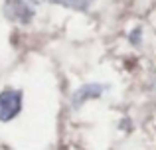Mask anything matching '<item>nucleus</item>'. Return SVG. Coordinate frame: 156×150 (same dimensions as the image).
Returning <instances> with one entry per match:
<instances>
[{"instance_id": "4", "label": "nucleus", "mask_w": 156, "mask_h": 150, "mask_svg": "<svg viewBox=\"0 0 156 150\" xmlns=\"http://www.w3.org/2000/svg\"><path fill=\"white\" fill-rule=\"evenodd\" d=\"M51 4H59L63 8H71V10H87L95 0H48Z\"/></svg>"}, {"instance_id": "5", "label": "nucleus", "mask_w": 156, "mask_h": 150, "mask_svg": "<svg viewBox=\"0 0 156 150\" xmlns=\"http://www.w3.org/2000/svg\"><path fill=\"white\" fill-rule=\"evenodd\" d=\"M140 34H142V30H134L133 34H130V42H133L134 46H138V44H140Z\"/></svg>"}, {"instance_id": "2", "label": "nucleus", "mask_w": 156, "mask_h": 150, "mask_svg": "<svg viewBox=\"0 0 156 150\" xmlns=\"http://www.w3.org/2000/svg\"><path fill=\"white\" fill-rule=\"evenodd\" d=\"M22 111V91L4 89L0 91V123H10Z\"/></svg>"}, {"instance_id": "1", "label": "nucleus", "mask_w": 156, "mask_h": 150, "mask_svg": "<svg viewBox=\"0 0 156 150\" xmlns=\"http://www.w3.org/2000/svg\"><path fill=\"white\" fill-rule=\"evenodd\" d=\"M2 10L10 22L28 26L38 12V0H4Z\"/></svg>"}, {"instance_id": "3", "label": "nucleus", "mask_w": 156, "mask_h": 150, "mask_svg": "<svg viewBox=\"0 0 156 150\" xmlns=\"http://www.w3.org/2000/svg\"><path fill=\"white\" fill-rule=\"evenodd\" d=\"M107 89H109V87L103 85V83H87V85H81V87L73 93V97H71V107L77 109V107L85 105L87 101H91V99H99Z\"/></svg>"}]
</instances>
